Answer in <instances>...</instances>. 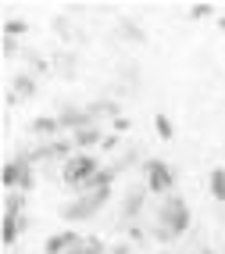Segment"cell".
Segmentation results:
<instances>
[{
	"instance_id": "ba28073f",
	"label": "cell",
	"mask_w": 225,
	"mask_h": 254,
	"mask_svg": "<svg viewBox=\"0 0 225 254\" xmlns=\"http://www.w3.org/2000/svg\"><path fill=\"white\" fill-rule=\"evenodd\" d=\"M150 197V190H147V183H132L129 190H125V200H122V215L125 218H136L143 211V200Z\"/></svg>"
},
{
	"instance_id": "3957f363",
	"label": "cell",
	"mask_w": 225,
	"mask_h": 254,
	"mask_svg": "<svg viewBox=\"0 0 225 254\" xmlns=\"http://www.w3.org/2000/svg\"><path fill=\"white\" fill-rule=\"evenodd\" d=\"M111 190H90V193H75V200H68L61 208V218L64 222H82V218H93L104 204H108Z\"/></svg>"
},
{
	"instance_id": "e0dca14e",
	"label": "cell",
	"mask_w": 225,
	"mask_h": 254,
	"mask_svg": "<svg viewBox=\"0 0 225 254\" xmlns=\"http://www.w3.org/2000/svg\"><path fill=\"white\" fill-rule=\"evenodd\" d=\"M25 32H29V22H22V18H7V22H4V40L25 36Z\"/></svg>"
},
{
	"instance_id": "ffe728a7",
	"label": "cell",
	"mask_w": 225,
	"mask_h": 254,
	"mask_svg": "<svg viewBox=\"0 0 225 254\" xmlns=\"http://www.w3.org/2000/svg\"><path fill=\"white\" fill-rule=\"evenodd\" d=\"M82 254H104V244H100V240H93V236H86V247H82Z\"/></svg>"
},
{
	"instance_id": "4fadbf2b",
	"label": "cell",
	"mask_w": 225,
	"mask_h": 254,
	"mask_svg": "<svg viewBox=\"0 0 225 254\" xmlns=\"http://www.w3.org/2000/svg\"><path fill=\"white\" fill-rule=\"evenodd\" d=\"M207 190H211L215 200L225 204V168H211V176H207Z\"/></svg>"
},
{
	"instance_id": "44dd1931",
	"label": "cell",
	"mask_w": 225,
	"mask_h": 254,
	"mask_svg": "<svg viewBox=\"0 0 225 254\" xmlns=\"http://www.w3.org/2000/svg\"><path fill=\"white\" fill-rule=\"evenodd\" d=\"M0 50H4V58H14V40H4V43H0Z\"/></svg>"
},
{
	"instance_id": "7a4b0ae2",
	"label": "cell",
	"mask_w": 225,
	"mask_h": 254,
	"mask_svg": "<svg viewBox=\"0 0 225 254\" xmlns=\"http://www.w3.org/2000/svg\"><path fill=\"white\" fill-rule=\"evenodd\" d=\"M97 172H100V161L93 154H72V158L64 161V168H61L64 186H68V190H75V193H82L86 183H90Z\"/></svg>"
},
{
	"instance_id": "30bf717a",
	"label": "cell",
	"mask_w": 225,
	"mask_h": 254,
	"mask_svg": "<svg viewBox=\"0 0 225 254\" xmlns=\"http://www.w3.org/2000/svg\"><path fill=\"white\" fill-rule=\"evenodd\" d=\"M36 136H47V140H54L57 132H61V122H57V115H40V118H32V126H29Z\"/></svg>"
},
{
	"instance_id": "2e32d148",
	"label": "cell",
	"mask_w": 225,
	"mask_h": 254,
	"mask_svg": "<svg viewBox=\"0 0 225 254\" xmlns=\"http://www.w3.org/2000/svg\"><path fill=\"white\" fill-rule=\"evenodd\" d=\"M122 36H125V40H132V43H147V32L136 25L132 18H122Z\"/></svg>"
},
{
	"instance_id": "8fae6325",
	"label": "cell",
	"mask_w": 225,
	"mask_h": 254,
	"mask_svg": "<svg viewBox=\"0 0 225 254\" xmlns=\"http://www.w3.org/2000/svg\"><path fill=\"white\" fill-rule=\"evenodd\" d=\"M72 143H75V150H90V147L104 143V129H100V126H90V129H79L75 136H72Z\"/></svg>"
},
{
	"instance_id": "9c48e42d",
	"label": "cell",
	"mask_w": 225,
	"mask_h": 254,
	"mask_svg": "<svg viewBox=\"0 0 225 254\" xmlns=\"http://www.w3.org/2000/svg\"><path fill=\"white\" fill-rule=\"evenodd\" d=\"M11 100H29V97H36V72H18L11 82Z\"/></svg>"
},
{
	"instance_id": "ac0fdd59",
	"label": "cell",
	"mask_w": 225,
	"mask_h": 254,
	"mask_svg": "<svg viewBox=\"0 0 225 254\" xmlns=\"http://www.w3.org/2000/svg\"><path fill=\"white\" fill-rule=\"evenodd\" d=\"M154 129H158L161 140H171V136H175V129H171V118H168V115H154Z\"/></svg>"
},
{
	"instance_id": "5b68a950",
	"label": "cell",
	"mask_w": 225,
	"mask_h": 254,
	"mask_svg": "<svg viewBox=\"0 0 225 254\" xmlns=\"http://www.w3.org/2000/svg\"><path fill=\"white\" fill-rule=\"evenodd\" d=\"M143 176H147V179H143V183H147V190H150V193H158V197H161V193L168 197V193H171V186H175V172H171V165H168V161H158V158L143 165Z\"/></svg>"
},
{
	"instance_id": "603a6c76",
	"label": "cell",
	"mask_w": 225,
	"mask_h": 254,
	"mask_svg": "<svg viewBox=\"0 0 225 254\" xmlns=\"http://www.w3.org/2000/svg\"><path fill=\"white\" fill-rule=\"evenodd\" d=\"M72 254H82V251H72Z\"/></svg>"
},
{
	"instance_id": "cb8c5ba5",
	"label": "cell",
	"mask_w": 225,
	"mask_h": 254,
	"mask_svg": "<svg viewBox=\"0 0 225 254\" xmlns=\"http://www.w3.org/2000/svg\"><path fill=\"white\" fill-rule=\"evenodd\" d=\"M204 254H211V251H204Z\"/></svg>"
},
{
	"instance_id": "7402d4cb",
	"label": "cell",
	"mask_w": 225,
	"mask_h": 254,
	"mask_svg": "<svg viewBox=\"0 0 225 254\" xmlns=\"http://www.w3.org/2000/svg\"><path fill=\"white\" fill-rule=\"evenodd\" d=\"M100 147H104V150H114V147H118V136H104Z\"/></svg>"
},
{
	"instance_id": "52a82bcc",
	"label": "cell",
	"mask_w": 225,
	"mask_h": 254,
	"mask_svg": "<svg viewBox=\"0 0 225 254\" xmlns=\"http://www.w3.org/2000/svg\"><path fill=\"white\" fill-rule=\"evenodd\" d=\"M57 122H61V129H68V132L75 136L79 129L97 126V118H93V111H90V108H75V104H68V108H61V111H57Z\"/></svg>"
},
{
	"instance_id": "5bb4252c",
	"label": "cell",
	"mask_w": 225,
	"mask_h": 254,
	"mask_svg": "<svg viewBox=\"0 0 225 254\" xmlns=\"http://www.w3.org/2000/svg\"><path fill=\"white\" fill-rule=\"evenodd\" d=\"M90 111H93V118H97V115H104V118H114V122L122 118V108H118V100H93Z\"/></svg>"
},
{
	"instance_id": "277c9868",
	"label": "cell",
	"mask_w": 225,
	"mask_h": 254,
	"mask_svg": "<svg viewBox=\"0 0 225 254\" xmlns=\"http://www.w3.org/2000/svg\"><path fill=\"white\" fill-rule=\"evenodd\" d=\"M0 183H4L7 193H11V190H18V193L32 190V183H36V176H32V161H29L25 154L11 158V161L4 165V172H0Z\"/></svg>"
},
{
	"instance_id": "d6986e66",
	"label": "cell",
	"mask_w": 225,
	"mask_h": 254,
	"mask_svg": "<svg viewBox=\"0 0 225 254\" xmlns=\"http://www.w3.org/2000/svg\"><path fill=\"white\" fill-rule=\"evenodd\" d=\"M215 14V4H193L189 7V18H211Z\"/></svg>"
},
{
	"instance_id": "6da1fadb",
	"label": "cell",
	"mask_w": 225,
	"mask_h": 254,
	"mask_svg": "<svg viewBox=\"0 0 225 254\" xmlns=\"http://www.w3.org/2000/svg\"><path fill=\"white\" fill-rule=\"evenodd\" d=\"M189 229V204L179 193H168L158 208V226H154V236L161 244H171L175 236H182Z\"/></svg>"
},
{
	"instance_id": "9a60e30c",
	"label": "cell",
	"mask_w": 225,
	"mask_h": 254,
	"mask_svg": "<svg viewBox=\"0 0 225 254\" xmlns=\"http://www.w3.org/2000/svg\"><path fill=\"white\" fill-rule=\"evenodd\" d=\"M18 233H22V226H18V218H11V215H4V222H0V240H4L7 247L18 240Z\"/></svg>"
},
{
	"instance_id": "8992f818",
	"label": "cell",
	"mask_w": 225,
	"mask_h": 254,
	"mask_svg": "<svg viewBox=\"0 0 225 254\" xmlns=\"http://www.w3.org/2000/svg\"><path fill=\"white\" fill-rule=\"evenodd\" d=\"M86 247V236H79L75 229H64V233H54L43 240V254H72V251H82Z\"/></svg>"
},
{
	"instance_id": "7c38bea8",
	"label": "cell",
	"mask_w": 225,
	"mask_h": 254,
	"mask_svg": "<svg viewBox=\"0 0 225 254\" xmlns=\"http://www.w3.org/2000/svg\"><path fill=\"white\" fill-rule=\"evenodd\" d=\"M22 211H25V193H18V190L4 193V215H11V218H22Z\"/></svg>"
}]
</instances>
